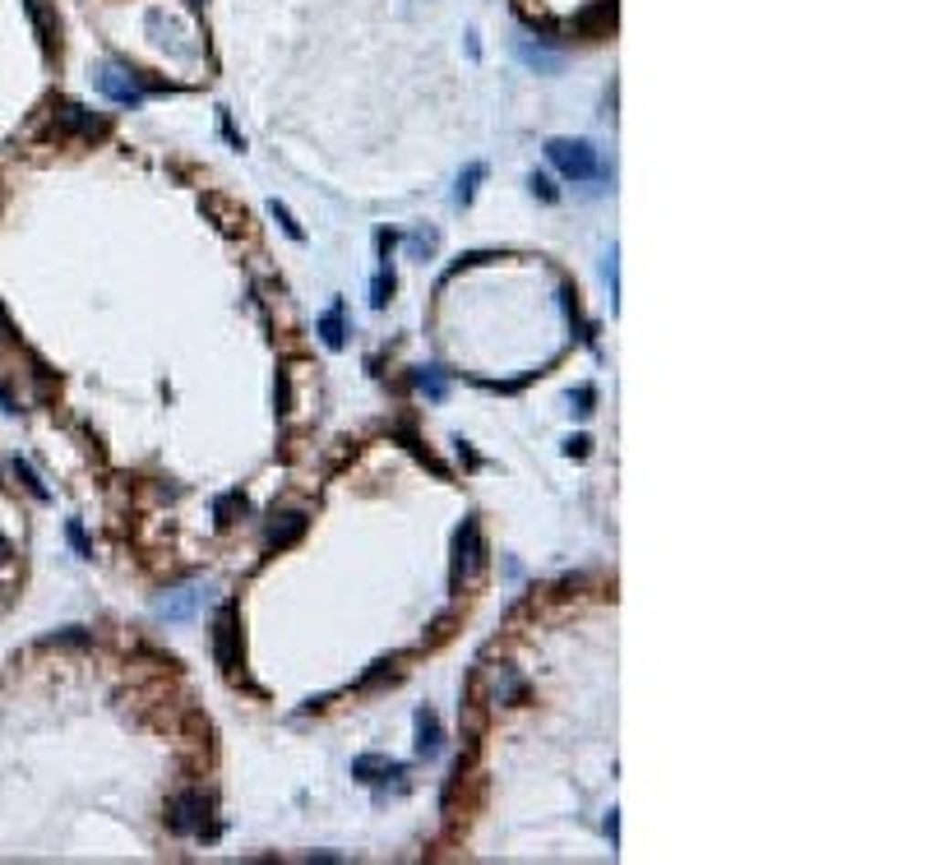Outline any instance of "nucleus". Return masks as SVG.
<instances>
[{
  "label": "nucleus",
  "instance_id": "f257e3e1",
  "mask_svg": "<svg viewBox=\"0 0 925 865\" xmlns=\"http://www.w3.org/2000/svg\"><path fill=\"white\" fill-rule=\"evenodd\" d=\"M546 158H551V167L564 181H597V176H606V167H602V158H597V149L588 139H546Z\"/></svg>",
  "mask_w": 925,
  "mask_h": 865
},
{
  "label": "nucleus",
  "instance_id": "f03ea898",
  "mask_svg": "<svg viewBox=\"0 0 925 865\" xmlns=\"http://www.w3.org/2000/svg\"><path fill=\"white\" fill-rule=\"evenodd\" d=\"M93 84H98L102 98H111V102H121V107H139V102H144V93H149L125 65H98Z\"/></svg>",
  "mask_w": 925,
  "mask_h": 865
},
{
  "label": "nucleus",
  "instance_id": "7ed1b4c3",
  "mask_svg": "<svg viewBox=\"0 0 925 865\" xmlns=\"http://www.w3.org/2000/svg\"><path fill=\"white\" fill-rule=\"evenodd\" d=\"M172 828L176 833H204V801L194 796V791H185V796L172 801Z\"/></svg>",
  "mask_w": 925,
  "mask_h": 865
},
{
  "label": "nucleus",
  "instance_id": "20e7f679",
  "mask_svg": "<svg viewBox=\"0 0 925 865\" xmlns=\"http://www.w3.org/2000/svg\"><path fill=\"white\" fill-rule=\"evenodd\" d=\"M213 638H218V662H223V671H237V611H232V607H223Z\"/></svg>",
  "mask_w": 925,
  "mask_h": 865
},
{
  "label": "nucleus",
  "instance_id": "39448f33",
  "mask_svg": "<svg viewBox=\"0 0 925 865\" xmlns=\"http://www.w3.org/2000/svg\"><path fill=\"white\" fill-rule=\"evenodd\" d=\"M416 754H440V717L431 712V708H421L416 712Z\"/></svg>",
  "mask_w": 925,
  "mask_h": 865
},
{
  "label": "nucleus",
  "instance_id": "423d86ee",
  "mask_svg": "<svg viewBox=\"0 0 925 865\" xmlns=\"http://www.w3.org/2000/svg\"><path fill=\"white\" fill-rule=\"evenodd\" d=\"M56 121H60L65 130H75V134H98V130H102V121H98L93 111H84L79 102H60V107H56Z\"/></svg>",
  "mask_w": 925,
  "mask_h": 865
},
{
  "label": "nucleus",
  "instance_id": "0eeeda50",
  "mask_svg": "<svg viewBox=\"0 0 925 865\" xmlns=\"http://www.w3.org/2000/svg\"><path fill=\"white\" fill-rule=\"evenodd\" d=\"M199 588H181V593H167L163 602H158V616H167V620H190L194 616V607H199Z\"/></svg>",
  "mask_w": 925,
  "mask_h": 865
},
{
  "label": "nucleus",
  "instance_id": "6e6552de",
  "mask_svg": "<svg viewBox=\"0 0 925 865\" xmlns=\"http://www.w3.org/2000/svg\"><path fill=\"white\" fill-rule=\"evenodd\" d=\"M477 564H481V546H477V523L468 519V523L458 528V569L472 574Z\"/></svg>",
  "mask_w": 925,
  "mask_h": 865
},
{
  "label": "nucleus",
  "instance_id": "1a4fd4ad",
  "mask_svg": "<svg viewBox=\"0 0 925 865\" xmlns=\"http://www.w3.org/2000/svg\"><path fill=\"white\" fill-rule=\"evenodd\" d=\"M320 338H324V347H333V352L347 343V338H342V301H333V311L320 320Z\"/></svg>",
  "mask_w": 925,
  "mask_h": 865
},
{
  "label": "nucleus",
  "instance_id": "9d476101",
  "mask_svg": "<svg viewBox=\"0 0 925 865\" xmlns=\"http://www.w3.org/2000/svg\"><path fill=\"white\" fill-rule=\"evenodd\" d=\"M28 19H33V28H37L42 47H51V42H56V24H51V10H47V0H28Z\"/></svg>",
  "mask_w": 925,
  "mask_h": 865
},
{
  "label": "nucleus",
  "instance_id": "9b49d317",
  "mask_svg": "<svg viewBox=\"0 0 925 865\" xmlns=\"http://www.w3.org/2000/svg\"><path fill=\"white\" fill-rule=\"evenodd\" d=\"M514 699H523V680L510 667H500L495 671V703H514Z\"/></svg>",
  "mask_w": 925,
  "mask_h": 865
},
{
  "label": "nucleus",
  "instance_id": "f8f14e48",
  "mask_svg": "<svg viewBox=\"0 0 925 865\" xmlns=\"http://www.w3.org/2000/svg\"><path fill=\"white\" fill-rule=\"evenodd\" d=\"M519 60L532 65V69H546V75H555V69H560V56H551L541 47H528V42H519Z\"/></svg>",
  "mask_w": 925,
  "mask_h": 865
},
{
  "label": "nucleus",
  "instance_id": "ddd939ff",
  "mask_svg": "<svg viewBox=\"0 0 925 865\" xmlns=\"http://www.w3.org/2000/svg\"><path fill=\"white\" fill-rule=\"evenodd\" d=\"M282 519H288L282 528H278V523L268 528V542H273V546H288V542H297V537L306 533V519H301V514H282Z\"/></svg>",
  "mask_w": 925,
  "mask_h": 865
},
{
  "label": "nucleus",
  "instance_id": "4468645a",
  "mask_svg": "<svg viewBox=\"0 0 925 865\" xmlns=\"http://www.w3.org/2000/svg\"><path fill=\"white\" fill-rule=\"evenodd\" d=\"M481 181H486V167H481V163H472V167H468V172L458 176V190H454V199H458V204H472V195H477V185H481Z\"/></svg>",
  "mask_w": 925,
  "mask_h": 865
},
{
  "label": "nucleus",
  "instance_id": "2eb2a0df",
  "mask_svg": "<svg viewBox=\"0 0 925 865\" xmlns=\"http://www.w3.org/2000/svg\"><path fill=\"white\" fill-rule=\"evenodd\" d=\"M15 477H19V481L28 486V495H33V500H51V491L42 486V477H37V472H33L28 463H24V459H15Z\"/></svg>",
  "mask_w": 925,
  "mask_h": 865
},
{
  "label": "nucleus",
  "instance_id": "dca6fc26",
  "mask_svg": "<svg viewBox=\"0 0 925 865\" xmlns=\"http://www.w3.org/2000/svg\"><path fill=\"white\" fill-rule=\"evenodd\" d=\"M268 213H273V218L282 223V232H288L292 241H306V232H301V223L292 218V208H288V204H278V199H273V204H268Z\"/></svg>",
  "mask_w": 925,
  "mask_h": 865
},
{
  "label": "nucleus",
  "instance_id": "f3484780",
  "mask_svg": "<svg viewBox=\"0 0 925 865\" xmlns=\"http://www.w3.org/2000/svg\"><path fill=\"white\" fill-rule=\"evenodd\" d=\"M380 768H384V759H380V754H362L357 764H352V777H357V782H375V773H380Z\"/></svg>",
  "mask_w": 925,
  "mask_h": 865
},
{
  "label": "nucleus",
  "instance_id": "a211bd4d",
  "mask_svg": "<svg viewBox=\"0 0 925 865\" xmlns=\"http://www.w3.org/2000/svg\"><path fill=\"white\" fill-rule=\"evenodd\" d=\"M416 385H421V389H426V394H431V398H436V403H440V398H445V380H440V371H436V366H426V371H421V375H416Z\"/></svg>",
  "mask_w": 925,
  "mask_h": 865
},
{
  "label": "nucleus",
  "instance_id": "6ab92c4d",
  "mask_svg": "<svg viewBox=\"0 0 925 865\" xmlns=\"http://www.w3.org/2000/svg\"><path fill=\"white\" fill-rule=\"evenodd\" d=\"M65 537H69V546H75L79 555H93V551H89V542H84V528H79V519H69V523H65Z\"/></svg>",
  "mask_w": 925,
  "mask_h": 865
},
{
  "label": "nucleus",
  "instance_id": "aec40b11",
  "mask_svg": "<svg viewBox=\"0 0 925 865\" xmlns=\"http://www.w3.org/2000/svg\"><path fill=\"white\" fill-rule=\"evenodd\" d=\"M0 574H15V546L5 533H0Z\"/></svg>",
  "mask_w": 925,
  "mask_h": 865
},
{
  "label": "nucleus",
  "instance_id": "412c9836",
  "mask_svg": "<svg viewBox=\"0 0 925 865\" xmlns=\"http://www.w3.org/2000/svg\"><path fill=\"white\" fill-rule=\"evenodd\" d=\"M532 190H537V195H541V199H551V204H555V199H560V190H555V185H551V181H546V176H532Z\"/></svg>",
  "mask_w": 925,
  "mask_h": 865
},
{
  "label": "nucleus",
  "instance_id": "4be33fe9",
  "mask_svg": "<svg viewBox=\"0 0 925 865\" xmlns=\"http://www.w3.org/2000/svg\"><path fill=\"white\" fill-rule=\"evenodd\" d=\"M389 292H394V278H375V297H371V301H375V306H384V301H389Z\"/></svg>",
  "mask_w": 925,
  "mask_h": 865
},
{
  "label": "nucleus",
  "instance_id": "5701e85b",
  "mask_svg": "<svg viewBox=\"0 0 925 865\" xmlns=\"http://www.w3.org/2000/svg\"><path fill=\"white\" fill-rule=\"evenodd\" d=\"M564 454H569V459H583V454H588V436H574V440L564 445Z\"/></svg>",
  "mask_w": 925,
  "mask_h": 865
},
{
  "label": "nucleus",
  "instance_id": "b1692460",
  "mask_svg": "<svg viewBox=\"0 0 925 865\" xmlns=\"http://www.w3.org/2000/svg\"><path fill=\"white\" fill-rule=\"evenodd\" d=\"M593 398H597L593 389H579V407H574V412H579V417H588V412H593Z\"/></svg>",
  "mask_w": 925,
  "mask_h": 865
},
{
  "label": "nucleus",
  "instance_id": "393cba45",
  "mask_svg": "<svg viewBox=\"0 0 925 865\" xmlns=\"http://www.w3.org/2000/svg\"><path fill=\"white\" fill-rule=\"evenodd\" d=\"M10 343V324H5V315H0V347Z\"/></svg>",
  "mask_w": 925,
  "mask_h": 865
},
{
  "label": "nucleus",
  "instance_id": "a878e982",
  "mask_svg": "<svg viewBox=\"0 0 925 865\" xmlns=\"http://www.w3.org/2000/svg\"><path fill=\"white\" fill-rule=\"evenodd\" d=\"M190 5H199V0H190Z\"/></svg>",
  "mask_w": 925,
  "mask_h": 865
}]
</instances>
